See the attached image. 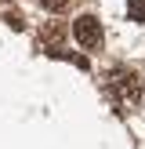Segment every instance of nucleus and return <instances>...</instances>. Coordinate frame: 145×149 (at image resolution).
Returning a JSON list of instances; mask_svg holds the SVG:
<instances>
[{"instance_id": "nucleus-1", "label": "nucleus", "mask_w": 145, "mask_h": 149, "mask_svg": "<svg viewBox=\"0 0 145 149\" xmlns=\"http://www.w3.org/2000/svg\"><path fill=\"white\" fill-rule=\"evenodd\" d=\"M72 40L84 51H94L102 44V22L94 18V15H80V18L72 22Z\"/></svg>"}, {"instance_id": "nucleus-2", "label": "nucleus", "mask_w": 145, "mask_h": 149, "mask_svg": "<svg viewBox=\"0 0 145 149\" xmlns=\"http://www.w3.org/2000/svg\"><path fill=\"white\" fill-rule=\"evenodd\" d=\"M113 91H116V98L138 106V102H142V80H138L134 73H127V69H116L113 73Z\"/></svg>"}, {"instance_id": "nucleus-3", "label": "nucleus", "mask_w": 145, "mask_h": 149, "mask_svg": "<svg viewBox=\"0 0 145 149\" xmlns=\"http://www.w3.org/2000/svg\"><path fill=\"white\" fill-rule=\"evenodd\" d=\"M127 15L134 22H145V0H127Z\"/></svg>"}, {"instance_id": "nucleus-4", "label": "nucleus", "mask_w": 145, "mask_h": 149, "mask_svg": "<svg viewBox=\"0 0 145 149\" xmlns=\"http://www.w3.org/2000/svg\"><path fill=\"white\" fill-rule=\"evenodd\" d=\"M40 4H44V11H65L69 0H40Z\"/></svg>"}, {"instance_id": "nucleus-5", "label": "nucleus", "mask_w": 145, "mask_h": 149, "mask_svg": "<svg viewBox=\"0 0 145 149\" xmlns=\"http://www.w3.org/2000/svg\"><path fill=\"white\" fill-rule=\"evenodd\" d=\"M7 18V26H14V29H22V15H4Z\"/></svg>"}]
</instances>
